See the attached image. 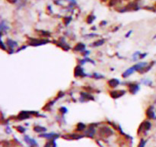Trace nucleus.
Instances as JSON below:
<instances>
[{
	"label": "nucleus",
	"instance_id": "1",
	"mask_svg": "<svg viewBox=\"0 0 156 147\" xmlns=\"http://www.w3.org/2000/svg\"><path fill=\"white\" fill-rule=\"evenodd\" d=\"M24 139L25 142L29 146H37V143L36 142V141H35L34 140H33V139H31V138H30L29 136H25Z\"/></svg>",
	"mask_w": 156,
	"mask_h": 147
},
{
	"label": "nucleus",
	"instance_id": "2",
	"mask_svg": "<svg viewBox=\"0 0 156 147\" xmlns=\"http://www.w3.org/2000/svg\"><path fill=\"white\" fill-rule=\"evenodd\" d=\"M124 93V91H112L110 93V95L113 98H118L122 96Z\"/></svg>",
	"mask_w": 156,
	"mask_h": 147
},
{
	"label": "nucleus",
	"instance_id": "3",
	"mask_svg": "<svg viewBox=\"0 0 156 147\" xmlns=\"http://www.w3.org/2000/svg\"><path fill=\"white\" fill-rule=\"evenodd\" d=\"M118 84H119V81L117 79H112L109 81V85L112 87H117Z\"/></svg>",
	"mask_w": 156,
	"mask_h": 147
},
{
	"label": "nucleus",
	"instance_id": "4",
	"mask_svg": "<svg viewBox=\"0 0 156 147\" xmlns=\"http://www.w3.org/2000/svg\"><path fill=\"white\" fill-rule=\"evenodd\" d=\"M141 126L143 127L145 130H149L150 129V127H151V123L149 122H148V121H145V122H144L142 124Z\"/></svg>",
	"mask_w": 156,
	"mask_h": 147
},
{
	"label": "nucleus",
	"instance_id": "5",
	"mask_svg": "<svg viewBox=\"0 0 156 147\" xmlns=\"http://www.w3.org/2000/svg\"><path fill=\"white\" fill-rule=\"evenodd\" d=\"M138 90H139V87H138L137 85L133 84V85L130 86V91L131 93H136Z\"/></svg>",
	"mask_w": 156,
	"mask_h": 147
},
{
	"label": "nucleus",
	"instance_id": "6",
	"mask_svg": "<svg viewBox=\"0 0 156 147\" xmlns=\"http://www.w3.org/2000/svg\"><path fill=\"white\" fill-rule=\"evenodd\" d=\"M147 116H148L149 118H154L155 114H154L153 110H151V108H149L148 110H147Z\"/></svg>",
	"mask_w": 156,
	"mask_h": 147
},
{
	"label": "nucleus",
	"instance_id": "7",
	"mask_svg": "<svg viewBox=\"0 0 156 147\" xmlns=\"http://www.w3.org/2000/svg\"><path fill=\"white\" fill-rule=\"evenodd\" d=\"M56 142L54 140H52V141H50L48 142L45 145V147H56Z\"/></svg>",
	"mask_w": 156,
	"mask_h": 147
},
{
	"label": "nucleus",
	"instance_id": "8",
	"mask_svg": "<svg viewBox=\"0 0 156 147\" xmlns=\"http://www.w3.org/2000/svg\"><path fill=\"white\" fill-rule=\"evenodd\" d=\"M41 136L45 137V138H49V139H50V138L57 136V135H56V134H54V133H50V134H43V135H41Z\"/></svg>",
	"mask_w": 156,
	"mask_h": 147
},
{
	"label": "nucleus",
	"instance_id": "9",
	"mask_svg": "<svg viewBox=\"0 0 156 147\" xmlns=\"http://www.w3.org/2000/svg\"><path fill=\"white\" fill-rule=\"evenodd\" d=\"M47 129H45L44 127H41V126H37L34 128V130L37 131V132H43V131H46Z\"/></svg>",
	"mask_w": 156,
	"mask_h": 147
},
{
	"label": "nucleus",
	"instance_id": "10",
	"mask_svg": "<svg viewBox=\"0 0 156 147\" xmlns=\"http://www.w3.org/2000/svg\"><path fill=\"white\" fill-rule=\"evenodd\" d=\"M84 128H85V126H84L83 123H79L78 125V129H77V130H83Z\"/></svg>",
	"mask_w": 156,
	"mask_h": 147
},
{
	"label": "nucleus",
	"instance_id": "11",
	"mask_svg": "<svg viewBox=\"0 0 156 147\" xmlns=\"http://www.w3.org/2000/svg\"><path fill=\"white\" fill-rule=\"evenodd\" d=\"M145 143H146V142H145V140H142V141L140 142L139 145V147H144Z\"/></svg>",
	"mask_w": 156,
	"mask_h": 147
},
{
	"label": "nucleus",
	"instance_id": "12",
	"mask_svg": "<svg viewBox=\"0 0 156 147\" xmlns=\"http://www.w3.org/2000/svg\"><path fill=\"white\" fill-rule=\"evenodd\" d=\"M18 130H19V131H20V132H21V133H23V132H24V131H25L24 129H23V128L21 127V126H18Z\"/></svg>",
	"mask_w": 156,
	"mask_h": 147
},
{
	"label": "nucleus",
	"instance_id": "13",
	"mask_svg": "<svg viewBox=\"0 0 156 147\" xmlns=\"http://www.w3.org/2000/svg\"><path fill=\"white\" fill-rule=\"evenodd\" d=\"M104 1H105V0H104Z\"/></svg>",
	"mask_w": 156,
	"mask_h": 147
}]
</instances>
